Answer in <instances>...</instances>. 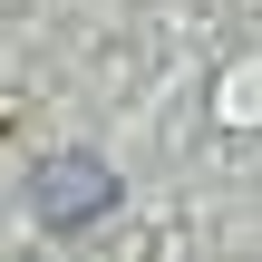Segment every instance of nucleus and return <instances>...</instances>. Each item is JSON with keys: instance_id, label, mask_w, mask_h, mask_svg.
<instances>
[{"instance_id": "f257e3e1", "label": "nucleus", "mask_w": 262, "mask_h": 262, "mask_svg": "<svg viewBox=\"0 0 262 262\" xmlns=\"http://www.w3.org/2000/svg\"><path fill=\"white\" fill-rule=\"evenodd\" d=\"M117 165L107 156H49L39 175H29V214L49 224V233H88L97 214H117Z\"/></svg>"}]
</instances>
